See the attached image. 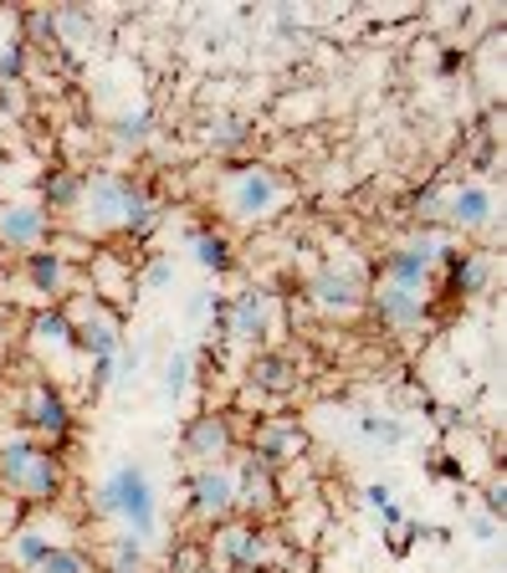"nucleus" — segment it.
Instances as JSON below:
<instances>
[{"label": "nucleus", "instance_id": "2f4dec72", "mask_svg": "<svg viewBox=\"0 0 507 573\" xmlns=\"http://www.w3.org/2000/svg\"><path fill=\"white\" fill-rule=\"evenodd\" d=\"M503 512V487H487V518H497Z\"/></svg>", "mask_w": 507, "mask_h": 573}, {"label": "nucleus", "instance_id": "f257e3e1", "mask_svg": "<svg viewBox=\"0 0 507 573\" xmlns=\"http://www.w3.org/2000/svg\"><path fill=\"white\" fill-rule=\"evenodd\" d=\"M93 507L103 512V518L123 522L129 533L144 543L154 528H160V497H154V481H149L144 467H119V471H108L103 481L93 487Z\"/></svg>", "mask_w": 507, "mask_h": 573}, {"label": "nucleus", "instance_id": "a878e982", "mask_svg": "<svg viewBox=\"0 0 507 573\" xmlns=\"http://www.w3.org/2000/svg\"><path fill=\"white\" fill-rule=\"evenodd\" d=\"M37 338L41 344H72V328H68V318H57V313H47V318H37Z\"/></svg>", "mask_w": 507, "mask_h": 573}, {"label": "nucleus", "instance_id": "423d86ee", "mask_svg": "<svg viewBox=\"0 0 507 573\" xmlns=\"http://www.w3.org/2000/svg\"><path fill=\"white\" fill-rule=\"evenodd\" d=\"M41 231H47V215L37 205H0V241L6 246L31 252V246H41Z\"/></svg>", "mask_w": 507, "mask_h": 573}, {"label": "nucleus", "instance_id": "bb28decb", "mask_svg": "<svg viewBox=\"0 0 507 573\" xmlns=\"http://www.w3.org/2000/svg\"><path fill=\"white\" fill-rule=\"evenodd\" d=\"M144 139H149V119H144V113L119 119V144H144Z\"/></svg>", "mask_w": 507, "mask_h": 573}, {"label": "nucleus", "instance_id": "c85d7f7f", "mask_svg": "<svg viewBox=\"0 0 507 573\" xmlns=\"http://www.w3.org/2000/svg\"><path fill=\"white\" fill-rule=\"evenodd\" d=\"M364 502L389 512V507H395V487H389V481H374V487H364Z\"/></svg>", "mask_w": 507, "mask_h": 573}, {"label": "nucleus", "instance_id": "2eb2a0df", "mask_svg": "<svg viewBox=\"0 0 507 573\" xmlns=\"http://www.w3.org/2000/svg\"><path fill=\"white\" fill-rule=\"evenodd\" d=\"M82 344H88V354H93V359H119V344H123V338H119V323L98 313V318L82 328Z\"/></svg>", "mask_w": 507, "mask_h": 573}, {"label": "nucleus", "instance_id": "39448f33", "mask_svg": "<svg viewBox=\"0 0 507 573\" xmlns=\"http://www.w3.org/2000/svg\"><path fill=\"white\" fill-rule=\"evenodd\" d=\"M379 318L389 323V328H415L420 323V313H426V293L420 287H400V282H379Z\"/></svg>", "mask_w": 507, "mask_h": 573}, {"label": "nucleus", "instance_id": "c756f323", "mask_svg": "<svg viewBox=\"0 0 507 573\" xmlns=\"http://www.w3.org/2000/svg\"><path fill=\"white\" fill-rule=\"evenodd\" d=\"M471 538H477V543H493V538H497V522L487 518V512H481V518H471Z\"/></svg>", "mask_w": 507, "mask_h": 573}, {"label": "nucleus", "instance_id": "6ab92c4d", "mask_svg": "<svg viewBox=\"0 0 507 573\" xmlns=\"http://www.w3.org/2000/svg\"><path fill=\"white\" fill-rule=\"evenodd\" d=\"M252 379H256L262 389H293V385H297V369H293L287 359H256Z\"/></svg>", "mask_w": 507, "mask_h": 573}, {"label": "nucleus", "instance_id": "20e7f679", "mask_svg": "<svg viewBox=\"0 0 507 573\" xmlns=\"http://www.w3.org/2000/svg\"><path fill=\"white\" fill-rule=\"evenodd\" d=\"M277 195H282V185H277V174L272 170H236L226 180V205H231V215H241V221H256V215H267L272 205H277Z\"/></svg>", "mask_w": 507, "mask_h": 573}, {"label": "nucleus", "instance_id": "7ed1b4c3", "mask_svg": "<svg viewBox=\"0 0 507 573\" xmlns=\"http://www.w3.org/2000/svg\"><path fill=\"white\" fill-rule=\"evenodd\" d=\"M129 201H134V185L119 180V174H98V180H82V215H88V226L93 231H108V226H123V215H129Z\"/></svg>", "mask_w": 507, "mask_h": 573}, {"label": "nucleus", "instance_id": "aec40b11", "mask_svg": "<svg viewBox=\"0 0 507 573\" xmlns=\"http://www.w3.org/2000/svg\"><path fill=\"white\" fill-rule=\"evenodd\" d=\"M31 282H37V293H62V282H68V272H62V262L57 256H31Z\"/></svg>", "mask_w": 507, "mask_h": 573}, {"label": "nucleus", "instance_id": "b1692460", "mask_svg": "<svg viewBox=\"0 0 507 573\" xmlns=\"http://www.w3.org/2000/svg\"><path fill=\"white\" fill-rule=\"evenodd\" d=\"M37 573H88V559H82V553H72V548H52V553L41 559Z\"/></svg>", "mask_w": 507, "mask_h": 573}, {"label": "nucleus", "instance_id": "4468645a", "mask_svg": "<svg viewBox=\"0 0 507 573\" xmlns=\"http://www.w3.org/2000/svg\"><path fill=\"white\" fill-rule=\"evenodd\" d=\"M297 430L293 426H272V430H262V440H256V456L252 461H262V467H277V461H287V456L297 451Z\"/></svg>", "mask_w": 507, "mask_h": 573}, {"label": "nucleus", "instance_id": "4be33fe9", "mask_svg": "<svg viewBox=\"0 0 507 573\" xmlns=\"http://www.w3.org/2000/svg\"><path fill=\"white\" fill-rule=\"evenodd\" d=\"M108 559H113V569L119 573H134L139 563H144V543H139L134 533H119L113 538V548H108Z\"/></svg>", "mask_w": 507, "mask_h": 573}, {"label": "nucleus", "instance_id": "ddd939ff", "mask_svg": "<svg viewBox=\"0 0 507 573\" xmlns=\"http://www.w3.org/2000/svg\"><path fill=\"white\" fill-rule=\"evenodd\" d=\"M231 481H236V502H246V507H267L272 502V471L262 467V461H246L241 477H231Z\"/></svg>", "mask_w": 507, "mask_h": 573}, {"label": "nucleus", "instance_id": "6e6552de", "mask_svg": "<svg viewBox=\"0 0 507 573\" xmlns=\"http://www.w3.org/2000/svg\"><path fill=\"white\" fill-rule=\"evenodd\" d=\"M195 507H201L205 518H221V512H231V507H236V481H231V471L205 467L201 477H195Z\"/></svg>", "mask_w": 507, "mask_h": 573}, {"label": "nucleus", "instance_id": "0eeeda50", "mask_svg": "<svg viewBox=\"0 0 507 573\" xmlns=\"http://www.w3.org/2000/svg\"><path fill=\"white\" fill-rule=\"evenodd\" d=\"M493 190L487 185H462V190H452V205H446V215H452V226H462V231H481L487 221H493Z\"/></svg>", "mask_w": 507, "mask_h": 573}, {"label": "nucleus", "instance_id": "f03ea898", "mask_svg": "<svg viewBox=\"0 0 507 573\" xmlns=\"http://www.w3.org/2000/svg\"><path fill=\"white\" fill-rule=\"evenodd\" d=\"M0 477L21 497H52L62 471H57L52 451H41L31 440H6V446H0Z\"/></svg>", "mask_w": 507, "mask_h": 573}, {"label": "nucleus", "instance_id": "f3484780", "mask_svg": "<svg viewBox=\"0 0 507 573\" xmlns=\"http://www.w3.org/2000/svg\"><path fill=\"white\" fill-rule=\"evenodd\" d=\"M359 436L369 440V446H400L405 440V420H395V415H359Z\"/></svg>", "mask_w": 507, "mask_h": 573}, {"label": "nucleus", "instance_id": "f8f14e48", "mask_svg": "<svg viewBox=\"0 0 507 573\" xmlns=\"http://www.w3.org/2000/svg\"><path fill=\"white\" fill-rule=\"evenodd\" d=\"M313 303L328 307V313H348V307L359 303V287H354L348 272H323V277L313 282Z\"/></svg>", "mask_w": 507, "mask_h": 573}, {"label": "nucleus", "instance_id": "412c9836", "mask_svg": "<svg viewBox=\"0 0 507 573\" xmlns=\"http://www.w3.org/2000/svg\"><path fill=\"white\" fill-rule=\"evenodd\" d=\"M195 262H201L205 272H226V267H231L226 241H221V236H211V231H201V236H195Z\"/></svg>", "mask_w": 507, "mask_h": 573}, {"label": "nucleus", "instance_id": "1a4fd4ad", "mask_svg": "<svg viewBox=\"0 0 507 573\" xmlns=\"http://www.w3.org/2000/svg\"><path fill=\"white\" fill-rule=\"evenodd\" d=\"M27 420L37 430H47V436H62L68 430V405H62V395L52 385H37L27 395Z\"/></svg>", "mask_w": 507, "mask_h": 573}, {"label": "nucleus", "instance_id": "5701e85b", "mask_svg": "<svg viewBox=\"0 0 507 573\" xmlns=\"http://www.w3.org/2000/svg\"><path fill=\"white\" fill-rule=\"evenodd\" d=\"M190 385V354H170V364H164V400H180Z\"/></svg>", "mask_w": 507, "mask_h": 573}, {"label": "nucleus", "instance_id": "dca6fc26", "mask_svg": "<svg viewBox=\"0 0 507 573\" xmlns=\"http://www.w3.org/2000/svg\"><path fill=\"white\" fill-rule=\"evenodd\" d=\"M221 553H226L236 569H252V563L262 559V538H256L252 528H231V533L221 538Z\"/></svg>", "mask_w": 507, "mask_h": 573}, {"label": "nucleus", "instance_id": "473e14b6", "mask_svg": "<svg viewBox=\"0 0 507 573\" xmlns=\"http://www.w3.org/2000/svg\"><path fill=\"white\" fill-rule=\"evenodd\" d=\"M113 573H119V569H113Z\"/></svg>", "mask_w": 507, "mask_h": 573}, {"label": "nucleus", "instance_id": "a211bd4d", "mask_svg": "<svg viewBox=\"0 0 507 573\" xmlns=\"http://www.w3.org/2000/svg\"><path fill=\"white\" fill-rule=\"evenodd\" d=\"M47 553H52V538L41 533V528H27V533H21V538H16V543H11V559L21 563V569H27V573H37Z\"/></svg>", "mask_w": 507, "mask_h": 573}, {"label": "nucleus", "instance_id": "7c9ffc66", "mask_svg": "<svg viewBox=\"0 0 507 573\" xmlns=\"http://www.w3.org/2000/svg\"><path fill=\"white\" fill-rule=\"evenodd\" d=\"M211 303H215V293H211V287H205V293H195V297H190V318L201 323L205 313H211Z\"/></svg>", "mask_w": 507, "mask_h": 573}, {"label": "nucleus", "instance_id": "393cba45", "mask_svg": "<svg viewBox=\"0 0 507 573\" xmlns=\"http://www.w3.org/2000/svg\"><path fill=\"white\" fill-rule=\"evenodd\" d=\"M78 195H82V180H72V174H57L52 185H47V201L62 205V211H68V205H78Z\"/></svg>", "mask_w": 507, "mask_h": 573}, {"label": "nucleus", "instance_id": "9d476101", "mask_svg": "<svg viewBox=\"0 0 507 573\" xmlns=\"http://www.w3.org/2000/svg\"><path fill=\"white\" fill-rule=\"evenodd\" d=\"M185 451L190 456H201V461H215V456H226L231 451V430L226 420H215V415H201L195 426L185 430Z\"/></svg>", "mask_w": 507, "mask_h": 573}, {"label": "nucleus", "instance_id": "9b49d317", "mask_svg": "<svg viewBox=\"0 0 507 573\" xmlns=\"http://www.w3.org/2000/svg\"><path fill=\"white\" fill-rule=\"evenodd\" d=\"M267 297L262 293H246V297H236V303H231V318H226V328L236 338H262L267 334Z\"/></svg>", "mask_w": 507, "mask_h": 573}, {"label": "nucleus", "instance_id": "cd10ccee", "mask_svg": "<svg viewBox=\"0 0 507 573\" xmlns=\"http://www.w3.org/2000/svg\"><path fill=\"white\" fill-rule=\"evenodd\" d=\"M144 282L154 287V293H164V287L174 282V262H170V256H160V262H154V267L144 272Z\"/></svg>", "mask_w": 507, "mask_h": 573}]
</instances>
